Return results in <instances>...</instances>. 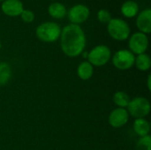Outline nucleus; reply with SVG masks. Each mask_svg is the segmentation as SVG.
<instances>
[{"label": "nucleus", "instance_id": "obj_1", "mask_svg": "<svg viewBox=\"0 0 151 150\" xmlns=\"http://www.w3.org/2000/svg\"><path fill=\"white\" fill-rule=\"evenodd\" d=\"M59 39L61 50L68 57L81 56L87 43L86 34L82 27L71 23L62 28Z\"/></svg>", "mask_w": 151, "mask_h": 150}, {"label": "nucleus", "instance_id": "obj_2", "mask_svg": "<svg viewBox=\"0 0 151 150\" xmlns=\"http://www.w3.org/2000/svg\"><path fill=\"white\" fill-rule=\"evenodd\" d=\"M61 30V27L57 22L45 21L35 28V35L41 42L51 43L59 39Z\"/></svg>", "mask_w": 151, "mask_h": 150}, {"label": "nucleus", "instance_id": "obj_3", "mask_svg": "<svg viewBox=\"0 0 151 150\" xmlns=\"http://www.w3.org/2000/svg\"><path fill=\"white\" fill-rule=\"evenodd\" d=\"M107 32L115 41L122 42L129 38L131 28L128 23L120 18H112L107 23Z\"/></svg>", "mask_w": 151, "mask_h": 150}, {"label": "nucleus", "instance_id": "obj_4", "mask_svg": "<svg viewBox=\"0 0 151 150\" xmlns=\"http://www.w3.org/2000/svg\"><path fill=\"white\" fill-rule=\"evenodd\" d=\"M87 58L94 67H102L111 59V50L104 44L96 45L88 53Z\"/></svg>", "mask_w": 151, "mask_h": 150}, {"label": "nucleus", "instance_id": "obj_5", "mask_svg": "<svg viewBox=\"0 0 151 150\" xmlns=\"http://www.w3.org/2000/svg\"><path fill=\"white\" fill-rule=\"evenodd\" d=\"M150 101L142 96H138L131 99L127 111L129 116L136 118H145L150 112Z\"/></svg>", "mask_w": 151, "mask_h": 150}, {"label": "nucleus", "instance_id": "obj_6", "mask_svg": "<svg viewBox=\"0 0 151 150\" xmlns=\"http://www.w3.org/2000/svg\"><path fill=\"white\" fill-rule=\"evenodd\" d=\"M135 56L129 50H119L111 57V62L114 67L119 70L125 71L134 65Z\"/></svg>", "mask_w": 151, "mask_h": 150}, {"label": "nucleus", "instance_id": "obj_7", "mask_svg": "<svg viewBox=\"0 0 151 150\" xmlns=\"http://www.w3.org/2000/svg\"><path fill=\"white\" fill-rule=\"evenodd\" d=\"M128 48L134 55L146 53L149 48V37L147 34L136 32L128 38Z\"/></svg>", "mask_w": 151, "mask_h": 150}, {"label": "nucleus", "instance_id": "obj_8", "mask_svg": "<svg viewBox=\"0 0 151 150\" xmlns=\"http://www.w3.org/2000/svg\"><path fill=\"white\" fill-rule=\"evenodd\" d=\"M90 16L89 8L83 4H77L67 11V17L71 24L81 25L86 22Z\"/></svg>", "mask_w": 151, "mask_h": 150}, {"label": "nucleus", "instance_id": "obj_9", "mask_svg": "<svg viewBox=\"0 0 151 150\" xmlns=\"http://www.w3.org/2000/svg\"><path fill=\"white\" fill-rule=\"evenodd\" d=\"M129 114L127 109L115 108L111 111L108 117V122L113 128H121L129 121Z\"/></svg>", "mask_w": 151, "mask_h": 150}, {"label": "nucleus", "instance_id": "obj_10", "mask_svg": "<svg viewBox=\"0 0 151 150\" xmlns=\"http://www.w3.org/2000/svg\"><path fill=\"white\" fill-rule=\"evenodd\" d=\"M136 27L139 30V32L143 33L145 34H149L151 32V9L146 8L142 10V11H139V13L136 16L135 20Z\"/></svg>", "mask_w": 151, "mask_h": 150}, {"label": "nucleus", "instance_id": "obj_11", "mask_svg": "<svg viewBox=\"0 0 151 150\" xmlns=\"http://www.w3.org/2000/svg\"><path fill=\"white\" fill-rule=\"evenodd\" d=\"M1 10L6 16L17 17L23 11L24 5L20 0H4L2 2Z\"/></svg>", "mask_w": 151, "mask_h": 150}, {"label": "nucleus", "instance_id": "obj_12", "mask_svg": "<svg viewBox=\"0 0 151 150\" xmlns=\"http://www.w3.org/2000/svg\"><path fill=\"white\" fill-rule=\"evenodd\" d=\"M49 15L56 19H62L67 15V9L62 3L53 2L48 7Z\"/></svg>", "mask_w": 151, "mask_h": 150}, {"label": "nucleus", "instance_id": "obj_13", "mask_svg": "<svg viewBox=\"0 0 151 150\" xmlns=\"http://www.w3.org/2000/svg\"><path fill=\"white\" fill-rule=\"evenodd\" d=\"M134 133L141 138L150 135V124L146 118H136L133 124Z\"/></svg>", "mask_w": 151, "mask_h": 150}, {"label": "nucleus", "instance_id": "obj_14", "mask_svg": "<svg viewBox=\"0 0 151 150\" xmlns=\"http://www.w3.org/2000/svg\"><path fill=\"white\" fill-rule=\"evenodd\" d=\"M120 11L122 15L126 18H134L139 13V5L134 0H127L122 4L120 7Z\"/></svg>", "mask_w": 151, "mask_h": 150}, {"label": "nucleus", "instance_id": "obj_15", "mask_svg": "<svg viewBox=\"0 0 151 150\" xmlns=\"http://www.w3.org/2000/svg\"><path fill=\"white\" fill-rule=\"evenodd\" d=\"M94 74V66L88 61H83L77 67V75L81 80H88Z\"/></svg>", "mask_w": 151, "mask_h": 150}, {"label": "nucleus", "instance_id": "obj_16", "mask_svg": "<svg viewBox=\"0 0 151 150\" xmlns=\"http://www.w3.org/2000/svg\"><path fill=\"white\" fill-rule=\"evenodd\" d=\"M134 66L141 72L149 71L151 67V58L150 55L147 53L137 55L134 60Z\"/></svg>", "mask_w": 151, "mask_h": 150}, {"label": "nucleus", "instance_id": "obj_17", "mask_svg": "<svg viewBox=\"0 0 151 150\" xmlns=\"http://www.w3.org/2000/svg\"><path fill=\"white\" fill-rule=\"evenodd\" d=\"M112 101H113L114 104L117 106V108L127 109L131 101V98L127 93H126L124 91H117L113 95Z\"/></svg>", "mask_w": 151, "mask_h": 150}, {"label": "nucleus", "instance_id": "obj_18", "mask_svg": "<svg viewBox=\"0 0 151 150\" xmlns=\"http://www.w3.org/2000/svg\"><path fill=\"white\" fill-rule=\"evenodd\" d=\"M12 77V68L5 62H0V87L6 85Z\"/></svg>", "mask_w": 151, "mask_h": 150}, {"label": "nucleus", "instance_id": "obj_19", "mask_svg": "<svg viewBox=\"0 0 151 150\" xmlns=\"http://www.w3.org/2000/svg\"><path fill=\"white\" fill-rule=\"evenodd\" d=\"M135 150H151L150 135L141 137L136 143Z\"/></svg>", "mask_w": 151, "mask_h": 150}, {"label": "nucleus", "instance_id": "obj_20", "mask_svg": "<svg viewBox=\"0 0 151 150\" xmlns=\"http://www.w3.org/2000/svg\"><path fill=\"white\" fill-rule=\"evenodd\" d=\"M96 17L98 21H100L101 23H108L112 19L111 12L107 9H100L97 11Z\"/></svg>", "mask_w": 151, "mask_h": 150}, {"label": "nucleus", "instance_id": "obj_21", "mask_svg": "<svg viewBox=\"0 0 151 150\" xmlns=\"http://www.w3.org/2000/svg\"><path fill=\"white\" fill-rule=\"evenodd\" d=\"M19 16L22 21H24L25 23H31L35 20V18L34 11L29 9H24Z\"/></svg>", "mask_w": 151, "mask_h": 150}, {"label": "nucleus", "instance_id": "obj_22", "mask_svg": "<svg viewBox=\"0 0 151 150\" xmlns=\"http://www.w3.org/2000/svg\"><path fill=\"white\" fill-rule=\"evenodd\" d=\"M150 80H151V74H149V75H148V78H147V87H148V89H149L150 91L151 90Z\"/></svg>", "mask_w": 151, "mask_h": 150}, {"label": "nucleus", "instance_id": "obj_23", "mask_svg": "<svg viewBox=\"0 0 151 150\" xmlns=\"http://www.w3.org/2000/svg\"><path fill=\"white\" fill-rule=\"evenodd\" d=\"M1 48H2V43H1V42H0V50H1Z\"/></svg>", "mask_w": 151, "mask_h": 150}, {"label": "nucleus", "instance_id": "obj_24", "mask_svg": "<svg viewBox=\"0 0 151 150\" xmlns=\"http://www.w3.org/2000/svg\"><path fill=\"white\" fill-rule=\"evenodd\" d=\"M4 0H0V2H4Z\"/></svg>", "mask_w": 151, "mask_h": 150}, {"label": "nucleus", "instance_id": "obj_25", "mask_svg": "<svg viewBox=\"0 0 151 150\" xmlns=\"http://www.w3.org/2000/svg\"><path fill=\"white\" fill-rule=\"evenodd\" d=\"M50 1H55V2H56V1H57V0H50Z\"/></svg>", "mask_w": 151, "mask_h": 150}]
</instances>
